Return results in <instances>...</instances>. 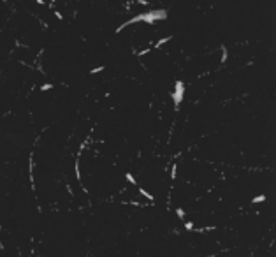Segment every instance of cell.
I'll list each match as a JSON object with an SVG mask.
<instances>
[{
  "mask_svg": "<svg viewBox=\"0 0 276 257\" xmlns=\"http://www.w3.org/2000/svg\"><path fill=\"white\" fill-rule=\"evenodd\" d=\"M169 41H173V35H165V37H162V39H158V41H157V42L153 44V48H151V49H160V48H162V46H165V44H167Z\"/></svg>",
  "mask_w": 276,
  "mask_h": 257,
  "instance_id": "7a4b0ae2",
  "label": "cell"
},
{
  "mask_svg": "<svg viewBox=\"0 0 276 257\" xmlns=\"http://www.w3.org/2000/svg\"><path fill=\"white\" fill-rule=\"evenodd\" d=\"M79 157H81V155H77V157H76V162H74V173H76V178H77V182L81 183V167H79Z\"/></svg>",
  "mask_w": 276,
  "mask_h": 257,
  "instance_id": "277c9868",
  "label": "cell"
},
{
  "mask_svg": "<svg viewBox=\"0 0 276 257\" xmlns=\"http://www.w3.org/2000/svg\"><path fill=\"white\" fill-rule=\"evenodd\" d=\"M53 14H55V18H56V20H60V21L64 20V14H62L60 11H56V9H55V11H53Z\"/></svg>",
  "mask_w": 276,
  "mask_h": 257,
  "instance_id": "5bb4252c",
  "label": "cell"
},
{
  "mask_svg": "<svg viewBox=\"0 0 276 257\" xmlns=\"http://www.w3.org/2000/svg\"><path fill=\"white\" fill-rule=\"evenodd\" d=\"M171 97H173L174 109L179 111V106H181V102H183V99H185V83H183L181 79H178V81L174 83V92L171 93Z\"/></svg>",
  "mask_w": 276,
  "mask_h": 257,
  "instance_id": "6da1fadb",
  "label": "cell"
},
{
  "mask_svg": "<svg viewBox=\"0 0 276 257\" xmlns=\"http://www.w3.org/2000/svg\"><path fill=\"white\" fill-rule=\"evenodd\" d=\"M134 53H136L137 56H144V55H150V53H151V48H142L141 51H134Z\"/></svg>",
  "mask_w": 276,
  "mask_h": 257,
  "instance_id": "ba28073f",
  "label": "cell"
},
{
  "mask_svg": "<svg viewBox=\"0 0 276 257\" xmlns=\"http://www.w3.org/2000/svg\"><path fill=\"white\" fill-rule=\"evenodd\" d=\"M176 215H178L179 220L185 222V210H183V208H176Z\"/></svg>",
  "mask_w": 276,
  "mask_h": 257,
  "instance_id": "30bf717a",
  "label": "cell"
},
{
  "mask_svg": "<svg viewBox=\"0 0 276 257\" xmlns=\"http://www.w3.org/2000/svg\"><path fill=\"white\" fill-rule=\"evenodd\" d=\"M220 51H222L220 64H225V62H227V58H229V51H227V48H225V46H220Z\"/></svg>",
  "mask_w": 276,
  "mask_h": 257,
  "instance_id": "5b68a950",
  "label": "cell"
},
{
  "mask_svg": "<svg viewBox=\"0 0 276 257\" xmlns=\"http://www.w3.org/2000/svg\"><path fill=\"white\" fill-rule=\"evenodd\" d=\"M137 192L141 194V195H142V197H144V199H148L150 203H155V195H153L151 192H148L146 188H142V187H137Z\"/></svg>",
  "mask_w": 276,
  "mask_h": 257,
  "instance_id": "3957f363",
  "label": "cell"
},
{
  "mask_svg": "<svg viewBox=\"0 0 276 257\" xmlns=\"http://www.w3.org/2000/svg\"><path fill=\"white\" fill-rule=\"evenodd\" d=\"M169 176H171V180H176V176H178V164H173V167H171V174H169Z\"/></svg>",
  "mask_w": 276,
  "mask_h": 257,
  "instance_id": "9c48e42d",
  "label": "cell"
},
{
  "mask_svg": "<svg viewBox=\"0 0 276 257\" xmlns=\"http://www.w3.org/2000/svg\"><path fill=\"white\" fill-rule=\"evenodd\" d=\"M194 227H195V225H194V222L190 220V222H185V229H186V231H190V232H192V229H194Z\"/></svg>",
  "mask_w": 276,
  "mask_h": 257,
  "instance_id": "4fadbf2b",
  "label": "cell"
},
{
  "mask_svg": "<svg viewBox=\"0 0 276 257\" xmlns=\"http://www.w3.org/2000/svg\"><path fill=\"white\" fill-rule=\"evenodd\" d=\"M125 180H127L130 185H137V182H136V178H134L132 173H125Z\"/></svg>",
  "mask_w": 276,
  "mask_h": 257,
  "instance_id": "52a82bcc",
  "label": "cell"
},
{
  "mask_svg": "<svg viewBox=\"0 0 276 257\" xmlns=\"http://www.w3.org/2000/svg\"><path fill=\"white\" fill-rule=\"evenodd\" d=\"M35 4H39V5H48L46 0H35Z\"/></svg>",
  "mask_w": 276,
  "mask_h": 257,
  "instance_id": "9a60e30c",
  "label": "cell"
},
{
  "mask_svg": "<svg viewBox=\"0 0 276 257\" xmlns=\"http://www.w3.org/2000/svg\"><path fill=\"white\" fill-rule=\"evenodd\" d=\"M48 90H53V85H51V83H44V85H40V92H48Z\"/></svg>",
  "mask_w": 276,
  "mask_h": 257,
  "instance_id": "7c38bea8",
  "label": "cell"
},
{
  "mask_svg": "<svg viewBox=\"0 0 276 257\" xmlns=\"http://www.w3.org/2000/svg\"><path fill=\"white\" fill-rule=\"evenodd\" d=\"M264 201H266V195L260 194V195H255V197L251 199V204H259V203H264Z\"/></svg>",
  "mask_w": 276,
  "mask_h": 257,
  "instance_id": "8992f818",
  "label": "cell"
},
{
  "mask_svg": "<svg viewBox=\"0 0 276 257\" xmlns=\"http://www.w3.org/2000/svg\"><path fill=\"white\" fill-rule=\"evenodd\" d=\"M104 69H105L104 65H99V67H95V69H90V74H92V76H95V74H100Z\"/></svg>",
  "mask_w": 276,
  "mask_h": 257,
  "instance_id": "8fae6325",
  "label": "cell"
}]
</instances>
